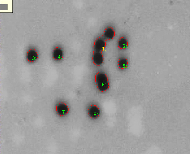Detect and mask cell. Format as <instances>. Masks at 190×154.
Listing matches in <instances>:
<instances>
[{"label":"cell","instance_id":"obj_1","mask_svg":"<svg viewBox=\"0 0 190 154\" xmlns=\"http://www.w3.org/2000/svg\"><path fill=\"white\" fill-rule=\"evenodd\" d=\"M96 86L98 90L101 92H104L108 90L109 83L107 75L102 71L97 73L95 77Z\"/></svg>","mask_w":190,"mask_h":154},{"label":"cell","instance_id":"obj_2","mask_svg":"<svg viewBox=\"0 0 190 154\" xmlns=\"http://www.w3.org/2000/svg\"><path fill=\"white\" fill-rule=\"evenodd\" d=\"M69 108L65 103L61 102L58 103L56 106V111L57 114L60 116L66 115L69 112Z\"/></svg>","mask_w":190,"mask_h":154},{"label":"cell","instance_id":"obj_3","mask_svg":"<svg viewBox=\"0 0 190 154\" xmlns=\"http://www.w3.org/2000/svg\"><path fill=\"white\" fill-rule=\"evenodd\" d=\"M88 113L89 116L92 119L97 118L100 114L99 108L97 105L92 104L89 106L88 109Z\"/></svg>","mask_w":190,"mask_h":154},{"label":"cell","instance_id":"obj_4","mask_svg":"<svg viewBox=\"0 0 190 154\" xmlns=\"http://www.w3.org/2000/svg\"><path fill=\"white\" fill-rule=\"evenodd\" d=\"M93 63L96 65H101L103 62L104 58L101 51H94L92 57Z\"/></svg>","mask_w":190,"mask_h":154},{"label":"cell","instance_id":"obj_5","mask_svg":"<svg viewBox=\"0 0 190 154\" xmlns=\"http://www.w3.org/2000/svg\"><path fill=\"white\" fill-rule=\"evenodd\" d=\"M106 42L105 39L102 37L97 39L94 43V51H101L105 48Z\"/></svg>","mask_w":190,"mask_h":154},{"label":"cell","instance_id":"obj_6","mask_svg":"<svg viewBox=\"0 0 190 154\" xmlns=\"http://www.w3.org/2000/svg\"><path fill=\"white\" fill-rule=\"evenodd\" d=\"M38 55L36 51L34 48L29 49L26 53V58L29 62H33L37 60Z\"/></svg>","mask_w":190,"mask_h":154},{"label":"cell","instance_id":"obj_7","mask_svg":"<svg viewBox=\"0 0 190 154\" xmlns=\"http://www.w3.org/2000/svg\"><path fill=\"white\" fill-rule=\"evenodd\" d=\"M64 52L62 49L59 47L55 48L53 51L52 56L53 59L56 61L62 60L64 56Z\"/></svg>","mask_w":190,"mask_h":154},{"label":"cell","instance_id":"obj_8","mask_svg":"<svg viewBox=\"0 0 190 154\" xmlns=\"http://www.w3.org/2000/svg\"><path fill=\"white\" fill-rule=\"evenodd\" d=\"M115 31L111 27H107L104 33V37L106 39L111 40L115 36Z\"/></svg>","mask_w":190,"mask_h":154},{"label":"cell","instance_id":"obj_9","mask_svg":"<svg viewBox=\"0 0 190 154\" xmlns=\"http://www.w3.org/2000/svg\"><path fill=\"white\" fill-rule=\"evenodd\" d=\"M128 42L127 40L124 37L120 38L118 41V47L121 49H124L127 47Z\"/></svg>","mask_w":190,"mask_h":154},{"label":"cell","instance_id":"obj_10","mask_svg":"<svg viewBox=\"0 0 190 154\" xmlns=\"http://www.w3.org/2000/svg\"><path fill=\"white\" fill-rule=\"evenodd\" d=\"M128 62L127 59L124 57L120 58L118 61V67L121 69H124L127 67Z\"/></svg>","mask_w":190,"mask_h":154}]
</instances>
